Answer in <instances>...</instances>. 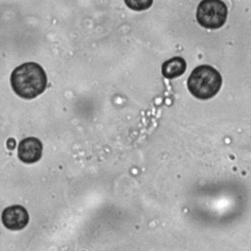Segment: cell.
<instances>
[{"mask_svg":"<svg viewBox=\"0 0 251 251\" xmlns=\"http://www.w3.org/2000/svg\"><path fill=\"white\" fill-rule=\"evenodd\" d=\"M11 85L18 96L33 99L45 90L47 76L42 67L37 63L26 62L12 72Z\"/></svg>","mask_w":251,"mask_h":251,"instance_id":"cell-1","label":"cell"},{"mask_svg":"<svg viewBox=\"0 0 251 251\" xmlns=\"http://www.w3.org/2000/svg\"><path fill=\"white\" fill-rule=\"evenodd\" d=\"M221 74L211 66L202 65L195 68L187 79L189 92L198 99L207 100L214 97L222 86Z\"/></svg>","mask_w":251,"mask_h":251,"instance_id":"cell-2","label":"cell"},{"mask_svg":"<svg viewBox=\"0 0 251 251\" xmlns=\"http://www.w3.org/2000/svg\"><path fill=\"white\" fill-rule=\"evenodd\" d=\"M227 17V8L222 0H202L196 13V19L205 28L216 29L224 25Z\"/></svg>","mask_w":251,"mask_h":251,"instance_id":"cell-3","label":"cell"},{"mask_svg":"<svg viewBox=\"0 0 251 251\" xmlns=\"http://www.w3.org/2000/svg\"><path fill=\"white\" fill-rule=\"evenodd\" d=\"M28 213L21 205H13L7 207L2 212L1 220L3 225L11 230H20L28 223Z\"/></svg>","mask_w":251,"mask_h":251,"instance_id":"cell-4","label":"cell"},{"mask_svg":"<svg viewBox=\"0 0 251 251\" xmlns=\"http://www.w3.org/2000/svg\"><path fill=\"white\" fill-rule=\"evenodd\" d=\"M42 144L36 137H26L23 139L18 147V156L25 164H32L41 158Z\"/></svg>","mask_w":251,"mask_h":251,"instance_id":"cell-5","label":"cell"},{"mask_svg":"<svg viewBox=\"0 0 251 251\" xmlns=\"http://www.w3.org/2000/svg\"><path fill=\"white\" fill-rule=\"evenodd\" d=\"M186 69V62L182 57H173L162 65V75L169 79L181 75Z\"/></svg>","mask_w":251,"mask_h":251,"instance_id":"cell-6","label":"cell"},{"mask_svg":"<svg viewBox=\"0 0 251 251\" xmlns=\"http://www.w3.org/2000/svg\"><path fill=\"white\" fill-rule=\"evenodd\" d=\"M126 5L133 11H143L151 7L153 0H125Z\"/></svg>","mask_w":251,"mask_h":251,"instance_id":"cell-7","label":"cell"}]
</instances>
